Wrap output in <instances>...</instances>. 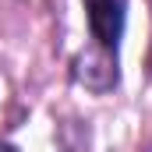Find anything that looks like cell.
<instances>
[{"mask_svg":"<svg viewBox=\"0 0 152 152\" xmlns=\"http://www.w3.org/2000/svg\"><path fill=\"white\" fill-rule=\"evenodd\" d=\"M85 18H88V32L96 46L117 53L124 21H127V0H85Z\"/></svg>","mask_w":152,"mask_h":152,"instance_id":"obj_1","label":"cell"},{"mask_svg":"<svg viewBox=\"0 0 152 152\" xmlns=\"http://www.w3.org/2000/svg\"><path fill=\"white\" fill-rule=\"evenodd\" d=\"M75 78L81 85H88L92 92H106L117 85V53L103 50V46H92L85 50L75 60Z\"/></svg>","mask_w":152,"mask_h":152,"instance_id":"obj_2","label":"cell"},{"mask_svg":"<svg viewBox=\"0 0 152 152\" xmlns=\"http://www.w3.org/2000/svg\"><path fill=\"white\" fill-rule=\"evenodd\" d=\"M0 152H21L18 145H11V142H0Z\"/></svg>","mask_w":152,"mask_h":152,"instance_id":"obj_3","label":"cell"},{"mask_svg":"<svg viewBox=\"0 0 152 152\" xmlns=\"http://www.w3.org/2000/svg\"><path fill=\"white\" fill-rule=\"evenodd\" d=\"M145 152H152V145H149V149H145Z\"/></svg>","mask_w":152,"mask_h":152,"instance_id":"obj_4","label":"cell"}]
</instances>
